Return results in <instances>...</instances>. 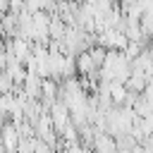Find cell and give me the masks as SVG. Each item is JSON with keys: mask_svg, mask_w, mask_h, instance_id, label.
I'll return each instance as SVG.
<instances>
[{"mask_svg": "<svg viewBox=\"0 0 153 153\" xmlns=\"http://www.w3.org/2000/svg\"><path fill=\"white\" fill-rule=\"evenodd\" d=\"M50 120H53V127H55L57 134L69 124V108H67V103H65L62 98L53 103V108H50Z\"/></svg>", "mask_w": 153, "mask_h": 153, "instance_id": "obj_1", "label": "cell"}]
</instances>
